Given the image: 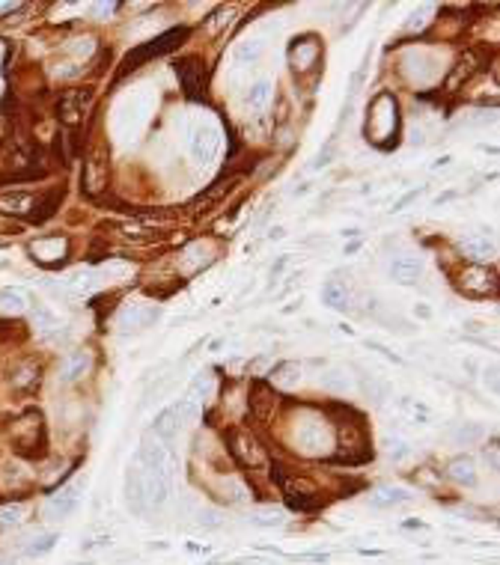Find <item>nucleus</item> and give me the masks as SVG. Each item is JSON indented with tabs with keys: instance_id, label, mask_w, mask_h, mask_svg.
Wrapping results in <instances>:
<instances>
[{
	"instance_id": "nucleus-1",
	"label": "nucleus",
	"mask_w": 500,
	"mask_h": 565,
	"mask_svg": "<svg viewBox=\"0 0 500 565\" xmlns=\"http://www.w3.org/2000/svg\"><path fill=\"white\" fill-rule=\"evenodd\" d=\"M396 128H399V107L396 98L390 93H379L369 105V117H367V134L375 143H387L393 137L396 140Z\"/></svg>"
},
{
	"instance_id": "nucleus-2",
	"label": "nucleus",
	"mask_w": 500,
	"mask_h": 565,
	"mask_svg": "<svg viewBox=\"0 0 500 565\" xmlns=\"http://www.w3.org/2000/svg\"><path fill=\"white\" fill-rule=\"evenodd\" d=\"M12 446L21 456H42L45 446V423L39 411H24L21 417L12 423Z\"/></svg>"
},
{
	"instance_id": "nucleus-3",
	"label": "nucleus",
	"mask_w": 500,
	"mask_h": 565,
	"mask_svg": "<svg viewBox=\"0 0 500 565\" xmlns=\"http://www.w3.org/2000/svg\"><path fill=\"white\" fill-rule=\"evenodd\" d=\"M140 461L146 464L149 473H158V476H164V479H173V473H176V456H173V449L161 441V437H152V434L143 437Z\"/></svg>"
},
{
	"instance_id": "nucleus-4",
	"label": "nucleus",
	"mask_w": 500,
	"mask_h": 565,
	"mask_svg": "<svg viewBox=\"0 0 500 565\" xmlns=\"http://www.w3.org/2000/svg\"><path fill=\"white\" fill-rule=\"evenodd\" d=\"M230 449H232V456H235V461L242 464V467H250V470H256V467H265V449L259 446V441L256 437H250V434H244V432H232L230 434Z\"/></svg>"
},
{
	"instance_id": "nucleus-5",
	"label": "nucleus",
	"mask_w": 500,
	"mask_h": 565,
	"mask_svg": "<svg viewBox=\"0 0 500 565\" xmlns=\"http://www.w3.org/2000/svg\"><path fill=\"white\" fill-rule=\"evenodd\" d=\"M182 36H185V30H170V33H164V36H158V39H152L149 45L137 48L134 54H129V57H125V72L137 69V66H140V62L152 60V57H158V54H167L170 48H176V45H179V39H182Z\"/></svg>"
},
{
	"instance_id": "nucleus-6",
	"label": "nucleus",
	"mask_w": 500,
	"mask_h": 565,
	"mask_svg": "<svg viewBox=\"0 0 500 565\" xmlns=\"http://www.w3.org/2000/svg\"><path fill=\"white\" fill-rule=\"evenodd\" d=\"M218 146H221V131H218V125H215V122L197 125L194 137H191V152H194V158L199 161V164H209V161L215 158Z\"/></svg>"
},
{
	"instance_id": "nucleus-7",
	"label": "nucleus",
	"mask_w": 500,
	"mask_h": 565,
	"mask_svg": "<svg viewBox=\"0 0 500 565\" xmlns=\"http://www.w3.org/2000/svg\"><path fill=\"white\" fill-rule=\"evenodd\" d=\"M93 102V90H69V93H63L60 95V102H57V113H60V119L66 122V125H74L81 119V113L86 110V105Z\"/></svg>"
},
{
	"instance_id": "nucleus-8",
	"label": "nucleus",
	"mask_w": 500,
	"mask_h": 565,
	"mask_svg": "<svg viewBox=\"0 0 500 565\" xmlns=\"http://www.w3.org/2000/svg\"><path fill=\"white\" fill-rule=\"evenodd\" d=\"M69 250V241L60 235H45V238H36V241L30 244V253L33 259L45 262V265H54V262H60L63 256H66Z\"/></svg>"
},
{
	"instance_id": "nucleus-9",
	"label": "nucleus",
	"mask_w": 500,
	"mask_h": 565,
	"mask_svg": "<svg viewBox=\"0 0 500 565\" xmlns=\"http://www.w3.org/2000/svg\"><path fill=\"white\" fill-rule=\"evenodd\" d=\"M146 473H140L137 467H129L125 473V500H129V509L134 514H143L149 506H146Z\"/></svg>"
},
{
	"instance_id": "nucleus-10",
	"label": "nucleus",
	"mask_w": 500,
	"mask_h": 565,
	"mask_svg": "<svg viewBox=\"0 0 500 565\" xmlns=\"http://www.w3.org/2000/svg\"><path fill=\"white\" fill-rule=\"evenodd\" d=\"M107 187V164L102 155H90L84 161V191L96 197Z\"/></svg>"
},
{
	"instance_id": "nucleus-11",
	"label": "nucleus",
	"mask_w": 500,
	"mask_h": 565,
	"mask_svg": "<svg viewBox=\"0 0 500 565\" xmlns=\"http://www.w3.org/2000/svg\"><path fill=\"white\" fill-rule=\"evenodd\" d=\"M90 366H93L90 351H72V354H66V357H63V363H60V381L63 384L81 381L84 375L90 372Z\"/></svg>"
},
{
	"instance_id": "nucleus-12",
	"label": "nucleus",
	"mask_w": 500,
	"mask_h": 565,
	"mask_svg": "<svg viewBox=\"0 0 500 565\" xmlns=\"http://www.w3.org/2000/svg\"><path fill=\"white\" fill-rule=\"evenodd\" d=\"M176 74H179V81H182V90L191 98H197L199 90H203V66H199V60L197 57L179 60L176 62Z\"/></svg>"
},
{
	"instance_id": "nucleus-13",
	"label": "nucleus",
	"mask_w": 500,
	"mask_h": 565,
	"mask_svg": "<svg viewBox=\"0 0 500 565\" xmlns=\"http://www.w3.org/2000/svg\"><path fill=\"white\" fill-rule=\"evenodd\" d=\"M74 506H78V485L66 488V491H60V494H54V497H48V503H45V518H48V521H63V518H69V514L74 512Z\"/></svg>"
},
{
	"instance_id": "nucleus-14",
	"label": "nucleus",
	"mask_w": 500,
	"mask_h": 565,
	"mask_svg": "<svg viewBox=\"0 0 500 565\" xmlns=\"http://www.w3.org/2000/svg\"><path fill=\"white\" fill-rule=\"evenodd\" d=\"M319 57H322V48H319L316 39H301V42H295V45H292V51H289L292 69H295V72H301V74L316 66Z\"/></svg>"
},
{
	"instance_id": "nucleus-15",
	"label": "nucleus",
	"mask_w": 500,
	"mask_h": 565,
	"mask_svg": "<svg viewBox=\"0 0 500 565\" xmlns=\"http://www.w3.org/2000/svg\"><path fill=\"white\" fill-rule=\"evenodd\" d=\"M328 444V429L319 423V420H310V423H301V429H298V446L301 452H322V446Z\"/></svg>"
},
{
	"instance_id": "nucleus-16",
	"label": "nucleus",
	"mask_w": 500,
	"mask_h": 565,
	"mask_svg": "<svg viewBox=\"0 0 500 565\" xmlns=\"http://www.w3.org/2000/svg\"><path fill=\"white\" fill-rule=\"evenodd\" d=\"M492 288H494V283L482 265H471V268H465V274H461V292H468L473 298H482V295H489Z\"/></svg>"
},
{
	"instance_id": "nucleus-17",
	"label": "nucleus",
	"mask_w": 500,
	"mask_h": 565,
	"mask_svg": "<svg viewBox=\"0 0 500 565\" xmlns=\"http://www.w3.org/2000/svg\"><path fill=\"white\" fill-rule=\"evenodd\" d=\"M420 274H423V259L420 256H399V259H393V265H390V277L399 286L417 283Z\"/></svg>"
},
{
	"instance_id": "nucleus-18",
	"label": "nucleus",
	"mask_w": 500,
	"mask_h": 565,
	"mask_svg": "<svg viewBox=\"0 0 500 565\" xmlns=\"http://www.w3.org/2000/svg\"><path fill=\"white\" fill-rule=\"evenodd\" d=\"M277 408V393H274V387L268 384H254V390H250V411L256 413L259 420H268V413Z\"/></svg>"
},
{
	"instance_id": "nucleus-19",
	"label": "nucleus",
	"mask_w": 500,
	"mask_h": 565,
	"mask_svg": "<svg viewBox=\"0 0 500 565\" xmlns=\"http://www.w3.org/2000/svg\"><path fill=\"white\" fill-rule=\"evenodd\" d=\"M447 476L459 485H477V464H473L471 456H456L453 461L447 464Z\"/></svg>"
},
{
	"instance_id": "nucleus-20",
	"label": "nucleus",
	"mask_w": 500,
	"mask_h": 565,
	"mask_svg": "<svg viewBox=\"0 0 500 565\" xmlns=\"http://www.w3.org/2000/svg\"><path fill=\"white\" fill-rule=\"evenodd\" d=\"M158 316H161V310L158 307H143V304H137V307H129L119 316V324L122 328H149L152 321H158Z\"/></svg>"
},
{
	"instance_id": "nucleus-21",
	"label": "nucleus",
	"mask_w": 500,
	"mask_h": 565,
	"mask_svg": "<svg viewBox=\"0 0 500 565\" xmlns=\"http://www.w3.org/2000/svg\"><path fill=\"white\" fill-rule=\"evenodd\" d=\"M33 208H36V197L33 194H24V191H15V194H6L0 197V211H6V215H24V218H33Z\"/></svg>"
},
{
	"instance_id": "nucleus-22",
	"label": "nucleus",
	"mask_w": 500,
	"mask_h": 565,
	"mask_svg": "<svg viewBox=\"0 0 500 565\" xmlns=\"http://www.w3.org/2000/svg\"><path fill=\"white\" fill-rule=\"evenodd\" d=\"M461 253H465L473 265H482V262L494 259V244L489 238H465V241H461Z\"/></svg>"
},
{
	"instance_id": "nucleus-23",
	"label": "nucleus",
	"mask_w": 500,
	"mask_h": 565,
	"mask_svg": "<svg viewBox=\"0 0 500 565\" xmlns=\"http://www.w3.org/2000/svg\"><path fill=\"white\" fill-rule=\"evenodd\" d=\"M146 506H164L167 497H170V479H164V476L158 473H146Z\"/></svg>"
},
{
	"instance_id": "nucleus-24",
	"label": "nucleus",
	"mask_w": 500,
	"mask_h": 565,
	"mask_svg": "<svg viewBox=\"0 0 500 565\" xmlns=\"http://www.w3.org/2000/svg\"><path fill=\"white\" fill-rule=\"evenodd\" d=\"M477 62H480L477 54H465V57H459V60H456V66H453V72H449V78H447V90H449V93H456L459 86L465 84L473 72H477Z\"/></svg>"
},
{
	"instance_id": "nucleus-25",
	"label": "nucleus",
	"mask_w": 500,
	"mask_h": 565,
	"mask_svg": "<svg viewBox=\"0 0 500 565\" xmlns=\"http://www.w3.org/2000/svg\"><path fill=\"white\" fill-rule=\"evenodd\" d=\"M411 494L402 491V488H379L375 494H369V506L372 509H393V506H402L408 503Z\"/></svg>"
},
{
	"instance_id": "nucleus-26",
	"label": "nucleus",
	"mask_w": 500,
	"mask_h": 565,
	"mask_svg": "<svg viewBox=\"0 0 500 565\" xmlns=\"http://www.w3.org/2000/svg\"><path fill=\"white\" fill-rule=\"evenodd\" d=\"M9 384L15 387V390H33V387L39 384V366H36V363H18L9 375Z\"/></svg>"
},
{
	"instance_id": "nucleus-27",
	"label": "nucleus",
	"mask_w": 500,
	"mask_h": 565,
	"mask_svg": "<svg viewBox=\"0 0 500 565\" xmlns=\"http://www.w3.org/2000/svg\"><path fill=\"white\" fill-rule=\"evenodd\" d=\"M235 182H239V179H221V182H215V185H211L206 194H199V197L194 199L191 208H194V211H206L211 203H218L221 197H227V194L232 191V185H235Z\"/></svg>"
},
{
	"instance_id": "nucleus-28",
	"label": "nucleus",
	"mask_w": 500,
	"mask_h": 565,
	"mask_svg": "<svg viewBox=\"0 0 500 565\" xmlns=\"http://www.w3.org/2000/svg\"><path fill=\"white\" fill-rule=\"evenodd\" d=\"M360 393H364L372 405H381V401L390 396V387L375 378L372 372H360Z\"/></svg>"
},
{
	"instance_id": "nucleus-29",
	"label": "nucleus",
	"mask_w": 500,
	"mask_h": 565,
	"mask_svg": "<svg viewBox=\"0 0 500 565\" xmlns=\"http://www.w3.org/2000/svg\"><path fill=\"white\" fill-rule=\"evenodd\" d=\"M322 300L328 307H334V310H348V300H352V295H348L346 283L328 280V283H324V288H322Z\"/></svg>"
},
{
	"instance_id": "nucleus-30",
	"label": "nucleus",
	"mask_w": 500,
	"mask_h": 565,
	"mask_svg": "<svg viewBox=\"0 0 500 565\" xmlns=\"http://www.w3.org/2000/svg\"><path fill=\"white\" fill-rule=\"evenodd\" d=\"M152 432H155V437H161V441H173L176 437V432H179V417H176V411L173 408H164L155 417V425H152Z\"/></svg>"
},
{
	"instance_id": "nucleus-31",
	"label": "nucleus",
	"mask_w": 500,
	"mask_h": 565,
	"mask_svg": "<svg viewBox=\"0 0 500 565\" xmlns=\"http://www.w3.org/2000/svg\"><path fill=\"white\" fill-rule=\"evenodd\" d=\"M271 378L277 387H283V390H292V387H298V381H301V366L298 363H280V366H274Z\"/></svg>"
},
{
	"instance_id": "nucleus-32",
	"label": "nucleus",
	"mask_w": 500,
	"mask_h": 565,
	"mask_svg": "<svg viewBox=\"0 0 500 565\" xmlns=\"http://www.w3.org/2000/svg\"><path fill=\"white\" fill-rule=\"evenodd\" d=\"M0 482H4L6 488H12V491H18V488H24L30 482V473L21 467V464L15 461H6L4 467H0Z\"/></svg>"
},
{
	"instance_id": "nucleus-33",
	"label": "nucleus",
	"mask_w": 500,
	"mask_h": 565,
	"mask_svg": "<svg viewBox=\"0 0 500 565\" xmlns=\"http://www.w3.org/2000/svg\"><path fill=\"white\" fill-rule=\"evenodd\" d=\"M271 102V84L268 81H256L247 90V110L250 113H262Z\"/></svg>"
},
{
	"instance_id": "nucleus-34",
	"label": "nucleus",
	"mask_w": 500,
	"mask_h": 565,
	"mask_svg": "<svg viewBox=\"0 0 500 565\" xmlns=\"http://www.w3.org/2000/svg\"><path fill=\"white\" fill-rule=\"evenodd\" d=\"M209 396H211V375L199 372L197 378L191 381V387H188L185 399H191L194 405H206V401H209Z\"/></svg>"
},
{
	"instance_id": "nucleus-35",
	"label": "nucleus",
	"mask_w": 500,
	"mask_h": 565,
	"mask_svg": "<svg viewBox=\"0 0 500 565\" xmlns=\"http://www.w3.org/2000/svg\"><path fill=\"white\" fill-rule=\"evenodd\" d=\"M322 387L331 393H348L352 390V381H348V372L346 369H328L322 375Z\"/></svg>"
},
{
	"instance_id": "nucleus-36",
	"label": "nucleus",
	"mask_w": 500,
	"mask_h": 565,
	"mask_svg": "<svg viewBox=\"0 0 500 565\" xmlns=\"http://www.w3.org/2000/svg\"><path fill=\"white\" fill-rule=\"evenodd\" d=\"M449 437H453L456 444H465V446H468V444L482 441V437H485V429H482L480 423H461L459 429H453V434H449Z\"/></svg>"
},
{
	"instance_id": "nucleus-37",
	"label": "nucleus",
	"mask_w": 500,
	"mask_h": 565,
	"mask_svg": "<svg viewBox=\"0 0 500 565\" xmlns=\"http://www.w3.org/2000/svg\"><path fill=\"white\" fill-rule=\"evenodd\" d=\"M262 51H265V42H262L259 36H254V39H244L239 48H235V60L239 62H256L262 57Z\"/></svg>"
},
{
	"instance_id": "nucleus-38",
	"label": "nucleus",
	"mask_w": 500,
	"mask_h": 565,
	"mask_svg": "<svg viewBox=\"0 0 500 565\" xmlns=\"http://www.w3.org/2000/svg\"><path fill=\"white\" fill-rule=\"evenodd\" d=\"M232 18H235V9L232 6H223V9H218L215 15H211L209 21H206V33H211V36H218V33H223L232 24Z\"/></svg>"
},
{
	"instance_id": "nucleus-39",
	"label": "nucleus",
	"mask_w": 500,
	"mask_h": 565,
	"mask_svg": "<svg viewBox=\"0 0 500 565\" xmlns=\"http://www.w3.org/2000/svg\"><path fill=\"white\" fill-rule=\"evenodd\" d=\"M250 524H256V526H283L286 524V512L283 509H259L256 514H250Z\"/></svg>"
},
{
	"instance_id": "nucleus-40",
	"label": "nucleus",
	"mask_w": 500,
	"mask_h": 565,
	"mask_svg": "<svg viewBox=\"0 0 500 565\" xmlns=\"http://www.w3.org/2000/svg\"><path fill=\"white\" fill-rule=\"evenodd\" d=\"M57 545V536L54 533H45V536H36L33 538V542L27 545V554L30 557H45L48 554V550H51Z\"/></svg>"
},
{
	"instance_id": "nucleus-41",
	"label": "nucleus",
	"mask_w": 500,
	"mask_h": 565,
	"mask_svg": "<svg viewBox=\"0 0 500 565\" xmlns=\"http://www.w3.org/2000/svg\"><path fill=\"white\" fill-rule=\"evenodd\" d=\"M387 458H390L393 464H405L408 458H411V446L405 444V441H387Z\"/></svg>"
},
{
	"instance_id": "nucleus-42",
	"label": "nucleus",
	"mask_w": 500,
	"mask_h": 565,
	"mask_svg": "<svg viewBox=\"0 0 500 565\" xmlns=\"http://www.w3.org/2000/svg\"><path fill=\"white\" fill-rule=\"evenodd\" d=\"M33 321H36V328H39V331H54L57 328V316H54L51 310L39 307V304L33 307Z\"/></svg>"
},
{
	"instance_id": "nucleus-43",
	"label": "nucleus",
	"mask_w": 500,
	"mask_h": 565,
	"mask_svg": "<svg viewBox=\"0 0 500 565\" xmlns=\"http://www.w3.org/2000/svg\"><path fill=\"white\" fill-rule=\"evenodd\" d=\"M0 307L12 310V312H21L24 310V295L12 292V288H0Z\"/></svg>"
},
{
	"instance_id": "nucleus-44",
	"label": "nucleus",
	"mask_w": 500,
	"mask_h": 565,
	"mask_svg": "<svg viewBox=\"0 0 500 565\" xmlns=\"http://www.w3.org/2000/svg\"><path fill=\"white\" fill-rule=\"evenodd\" d=\"M21 518H24V509L21 506H6L4 512H0V521H4L6 526L9 524H21Z\"/></svg>"
},
{
	"instance_id": "nucleus-45",
	"label": "nucleus",
	"mask_w": 500,
	"mask_h": 565,
	"mask_svg": "<svg viewBox=\"0 0 500 565\" xmlns=\"http://www.w3.org/2000/svg\"><path fill=\"white\" fill-rule=\"evenodd\" d=\"M199 524H203L206 530H218V526H221V514L218 512H199Z\"/></svg>"
},
{
	"instance_id": "nucleus-46",
	"label": "nucleus",
	"mask_w": 500,
	"mask_h": 565,
	"mask_svg": "<svg viewBox=\"0 0 500 565\" xmlns=\"http://www.w3.org/2000/svg\"><path fill=\"white\" fill-rule=\"evenodd\" d=\"M331 155H334V143H328V146H324L322 152L316 155V164H312V167H324V164H331Z\"/></svg>"
},
{
	"instance_id": "nucleus-47",
	"label": "nucleus",
	"mask_w": 500,
	"mask_h": 565,
	"mask_svg": "<svg viewBox=\"0 0 500 565\" xmlns=\"http://www.w3.org/2000/svg\"><path fill=\"white\" fill-rule=\"evenodd\" d=\"M60 78H74V74H81V66H74V62H63V69H57Z\"/></svg>"
},
{
	"instance_id": "nucleus-48",
	"label": "nucleus",
	"mask_w": 500,
	"mask_h": 565,
	"mask_svg": "<svg viewBox=\"0 0 500 565\" xmlns=\"http://www.w3.org/2000/svg\"><path fill=\"white\" fill-rule=\"evenodd\" d=\"M420 194H423V191H411V194H405V197H402V199H399V203L393 206V211H402V208H405V206L411 203V199H417Z\"/></svg>"
},
{
	"instance_id": "nucleus-49",
	"label": "nucleus",
	"mask_w": 500,
	"mask_h": 565,
	"mask_svg": "<svg viewBox=\"0 0 500 565\" xmlns=\"http://www.w3.org/2000/svg\"><path fill=\"white\" fill-rule=\"evenodd\" d=\"M485 384L492 387V393H497V369H494V366H492L489 372H485Z\"/></svg>"
},
{
	"instance_id": "nucleus-50",
	"label": "nucleus",
	"mask_w": 500,
	"mask_h": 565,
	"mask_svg": "<svg viewBox=\"0 0 500 565\" xmlns=\"http://www.w3.org/2000/svg\"><path fill=\"white\" fill-rule=\"evenodd\" d=\"M268 366V357H259V360H254V363H250V372H254V375H259L262 369H265Z\"/></svg>"
},
{
	"instance_id": "nucleus-51",
	"label": "nucleus",
	"mask_w": 500,
	"mask_h": 565,
	"mask_svg": "<svg viewBox=\"0 0 500 565\" xmlns=\"http://www.w3.org/2000/svg\"><path fill=\"white\" fill-rule=\"evenodd\" d=\"M485 458L492 461V470H497V446L492 444V449H485Z\"/></svg>"
}]
</instances>
